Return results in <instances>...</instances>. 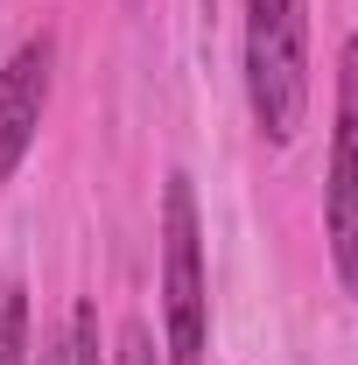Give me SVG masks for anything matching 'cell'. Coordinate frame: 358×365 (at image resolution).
<instances>
[{"mask_svg": "<svg viewBox=\"0 0 358 365\" xmlns=\"http://www.w3.org/2000/svg\"><path fill=\"white\" fill-rule=\"evenodd\" d=\"M323 232H330L337 288L358 302V36H344V49H337V127H330Z\"/></svg>", "mask_w": 358, "mask_h": 365, "instance_id": "cell-3", "label": "cell"}, {"mask_svg": "<svg viewBox=\"0 0 358 365\" xmlns=\"http://www.w3.org/2000/svg\"><path fill=\"white\" fill-rule=\"evenodd\" d=\"M162 330H169V365H211V274H204L190 169H169L162 182Z\"/></svg>", "mask_w": 358, "mask_h": 365, "instance_id": "cell-2", "label": "cell"}, {"mask_svg": "<svg viewBox=\"0 0 358 365\" xmlns=\"http://www.w3.org/2000/svg\"><path fill=\"white\" fill-rule=\"evenodd\" d=\"M49 71H56V43L29 36L0 71V182H14V169L29 162V148L43 134L49 113Z\"/></svg>", "mask_w": 358, "mask_h": 365, "instance_id": "cell-4", "label": "cell"}, {"mask_svg": "<svg viewBox=\"0 0 358 365\" xmlns=\"http://www.w3.org/2000/svg\"><path fill=\"white\" fill-rule=\"evenodd\" d=\"M239 63L246 106L267 148H288L310 120V14L302 0H239Z\"/></svg>", "mask_w": 358, "mask_h": 365, "instance_id": "cell-1", "label": "cell"}, {"mask_svg": "<svg viewBox=\"0 0 358 365\" xmlns=\"http://www.w3.org/2000/svg\"><path fill=\"white\" fill-rule=\"evenodd\" d=\"M113 365H155V337H148V323H127V330H120Z\"/></svg>", "mask_w": 358, "mask_h": 365, "instance_id": "cell-7", "label": "cell"}, {"mask_svg": "<svg viewBox=\"0 0 358 365\" xmlns=\"http://www.w3.org/2000/svg\"><path fill=\"white\" fill-rule=\"evenodd\" d=\"M36 365H71V344H63V337H43V359Z\"/></svg>", "mask_w": 358, "mask_h": 365, "instance_id": "cell-8", "label": "cell"}, {"mask_svg": "<svg viewBox=\"0 0 358 365\" xmlns=\"http://www.w3.org/2000/svg\"><path fill=\"white\" fill-rule=\"evenodd\" d=\"M0 365H36V330H29V288L0 295Z\"/></svg>", "mask_w": 358, "mask_h": 365, "instance_id": "cell-5", "label": "cell"}, {"mask_svg": "<svg viewBox=\"0 0 358 365\" xmlns=\"http://www.w3.org/2000/svg\"><path fill=\"white\" fill-rule=\"evenodd\" d=\"M63 344H71V365H98V309H91V302H78V309H71Z\"/></svg>", "mask_w": 358, "mask_h": 365, "instance_id": "cell-6", "label": "cell"}]
</instances>
